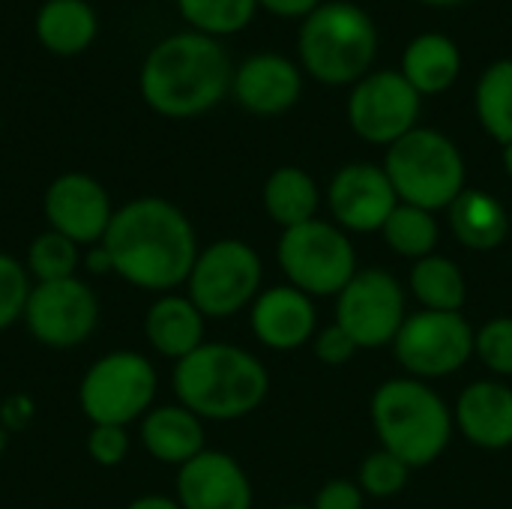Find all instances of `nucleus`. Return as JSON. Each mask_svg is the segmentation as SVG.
Segmentation results:
<instances>
[{
	"label": "nucleus",
	"instance_id": "40",
	"mask_svg": "<svg viewBox=\"0 0 512 509\" xmlns=\"http://www.w3.org/2000/svg\"><path fill=\"white\" fill-rule=\"evenodd\" d=\"M417 3L435 6V9H450V6H459V3H465V0H417Z\"/></svg>",
	"mask_w": 512,
	"mask_h": 509
},
{
	"label": "nucleus",
	"instance_id": "1",
	"mask_svg": "<svg viewBox=\"0 0 512 509\" xmlns=\"http://www.w3.org/2000/svg\"><path fill=\"white\" fill-rule=\"evenodd\" d=\"M99 246L114 276L153 294L186 285L201 252L189 216L159 195H141L117 207Z\"/></svg>",
	"mask_w": 512,
	"mask_h": 509
},
{
	"label": "nucleus",
	"instance_id": "26",
	"mask_svg": "<svg viewBox=\"0 0 512 509\" xmlns=\"http://www.w3.org/2000/svg\"><path fill=\"white\" fill-rule=\"evenodd\" d=\"M411 294L423 309L432 312H462L468 300V282L453 258L429 255L414 261L411 270Z\"/></svg>",
	"mask_w": 512,
	"mask_h": 509
},
{
	"label": "nucleus",
	"instance_id": "23",
	"mask_svg": "<svg viewBox=\"0 0 512 509\" xmlns=\"http://www.w3.org/2000/svg\"><path fill=\"white\" fill-rule=\"evenodd\" d=\"M33 33L45 51L57 57H75L93 45L99 18L87 0H45L36 9Z\"/></svg>",
	"mask_w": 512,
	"mask_h": 509
},
{
	"label": "nucleus",
	"instance_id": "17",
	"mask_svg": "<svg viewBox=\"0 0 512 509\" xmlns=\"http://www.w3.org/2000/svg\"><path fill=\"white\" fill-rule=\"evenodd\" d=\"M252 501L249 474L222 450H204L177 468V504L183 509H252Z\"/></svg>",
	"mask_w": 512,
	"mask_h": 509
},
{
	"label": "nucleus",
	"instance_id": "30",
	"mask_svg": "<svg viewBox=\"0 0 512 509\" xmlns=\"http://www.w3.org/2000/svg\"><path fill=\"white\" fill-rule=\"evenodd\" d=\"M81 246H75L72 240H66L57 231H42L33 237V243L27 246V258L24 267L30 273L33 282H60V279H72L78 276V261H81Z\"/></svg>",
	"mask_w": 512,
	"mask_h": 509
},
{
	"label": "nucleus",
	"instance_id": "33",
	"mask_svg": "<svg viewBox=\"0 0 512 509\" xmlns=\"http://www.w3.org/2000/svg\"><path fill=\"white\" fill-rule=\"evenodd\" d=\"M474 354L483 360V366L495 375H512V318L501 315L492 318L477 330Z\"/></svg>",
	"mask_w": 512,
	"mask_h": 509
},
{
	"label": "nucleus",
	"instance_id": "19",
	"mask_svg": "<svg viewBox=\"0 0 512 509\" xmlns=\"http://www.w3.org/2000/svg\"><path fill=\"white\" fill-rule=\"evenodd\" d=\"M456 429L480 450L512 447V387L501 381H474L453 408Z\"/></svg>",
	"mask_w": 512,
	"mask_h": 509
},
{
	"label": "nucleus",
	"instance_id": "3",
	"mask_svg": "<svg viewBox=\"0 0 512 509\" xmlns=\"http://www.w3.org/2000/svg\"><path fill=\"white\" fill-rule=\"evenodd\" d=\"M174 396L201 420L231 423L258 411L270 393L267 366L240 345L204 342L174 363Z\"/></svg>",
	"mask_w": 512,
	"mask_h": 509
},
{
	"label": "nucleus",
	"instance_id": "37",
	"mask_svg": "<svg viewBox=\"0 0 512 509\" xmlns=\"http://www.w3.org/2000/svg\"><path fill=\"white\" fill-rule=\"evenodd\" d=\"M324 0H258V9H267L276 18L285 21H303L306 15H312Z\"/></svg>",
	"mask_w": 512,
	"mask_h": 509
},
{
	"label": "nucleus",
	"instance_id": "27",
	"mask_svg": "<svg viewBox=\"0 0 512 509\" xmlns=\"http://www.w3.org/2000/svg\"><path fill=\"white\" fill-rule=\"evenodd\" d=\"M474 111L486 135L501 147L512 144V57L495 60L483 69L474 87Z\"/></svg>",
	"mask_w": 512,
	"mask_h": 509
},
{
	"label": "nucleus",
	"instance_id": "14",
	"mask_svg": "<svg viewBox=\"0 0 512 509\" xmlns=\"http://www.w3.org/2000/svg\"><path fill=\"white\" fill-rule=\"evenodd\" d=\"M114 210L108 189L84 171L57 174L42 195L48 231L63 234L75 246H99Z\"/></svg>",
	"mask_w": 512,
	"mask_h": 509
},
{
	"label": "nucleus",
	"instance_id": "25",
	"mask_svg": "<svg viewBox=\"0 0 512 509\" xmlns=\"http://www.w3.org/2000/svg\"><path fill=\"white\" fill-rule=\"evenodd\" d=\"M261 201H264L267 216L285 231V228L318 219L321 189H318L315 177L306 168L282 165L264 180Z\"/></svg>",
	"mask_w": 512,
	"mask_h": 509
},
{
	"label": "nucleus",
	"instance_id": "4",
	"mask_svg": "<svg viewBox=\"0 0 512 509\" xmlns=\"http://www.w3.org/2000/svg\"><path fill=\"white\" fill-rule=\"evenodd\" d=\"M372 426L381 450L411 471L435 465L450 447L456 420L447 402L417 378H390L372 396Z\"/></svg>",
	"mask_w": 512,
	"mask_h": 509
},
{
	"label": "nucleus",
	"instance_id": "18",
	"mask_svg": "<svg viewBox=\"0 0 512 509\" xmlns=\"http://www.w3.org/2000/svg\"><path fill=\"white\" fill-rule=\"evenodd\" d=\"M249 324L255 339L270 351H297L318 333L315 303L294 285L264 288L249 306Z\"/></svg>",
	"mask_w": 512,
	"mask_h": 509
},
{
	"label": "nucleus",
	"instance_id": "29",
	"mask_svg": "<svg viewBox=\"0 0 512 509\" xmlns=\"http://www.w3.org/2000/svg\"><path fill=\"white\" fill-rule=\"evenodd\" d=\"M189 30L222 39L246 30L258 12V0H177Z\"/></svg>",
	"mask_w": 512,
	"mask_h": 509
},
{
	"label": "nucleus",
	"instance_id": "12",
	"mask_svg": "<svg viewBox=\"0 0 512 509\" xmlns=\"http://www.w3.org/2000/svg\"><path fill=\"white\" fill-rule=\"evenodd\" d=\"M405 318H408V306L399 279L387 270L369 267V270H357L354 279L336 297L333 324H339L360 351L363 348L375 351L396 342Z\"/></svg>",
	"mask_w": 512,
	"mask_h": 509
},
{
	"label": "nucleus",
	"instance_id": "22",
	"mask_svg": "<svg viewBox=\"0 0 512 509\" xmlns=\"http://www.w3.org/2000/svg\"><path fill=\"white\" fill-rule=\"evenodd\" d=\"M399 72L420 96L447 93L462 75V48L453 36L426 30L405 45Z\"/></svg>",
	"mask_w": 512,
	"mask_h": 509
},
{
	"label": "nucleus",
	"instance_id": "38",
	"mask_svg": "<svg viewBox=\"0 0 512 509\" xmlns=\"http://www.w3.org/2000/svg\"><path fill=\"white\" fill-rule=\"evenodd\" d=\"M30 417H33V402L27 396H12L3 405V414H0V420H3L6 429H21V426H27Z\"/></svg>",
	"mask_w": 512,
	"mask_h": 509
},
{
	"label": "nucleus",
	"instance_id": "5",
	"mask_svg": "<svg viewBox=\"0 0 512 509\" xmlns=\"http://www.w3.org/2000/svg\"><path fill=\"white\" fill-rule=\"evenodd\" d=\"M378 27L354 0H324L300 21L297 60L306 75L327 87H354L372 72Z\"/></svg>",
	"mask_w": 512,
	"mask_h": 509
},
{
	"label": "nucleus",
	"instance_id": "10",
	"mask_svg": "<svg viewBox=\"0 0 512 509\" xmlns=\"http://www.w3.org/2000/svg\"><path fill=\"white\" fill-rule=\"evenodd\" d=\"M474 327L462 312H432L420 309L405 318L393 351L408 378L432 381L465 369L474 357Z\"/></svg>",
	"mask_w": 512,
	"mask_h": 509
},
{
	"label": "nucleus",
	"instance_id": "35",
	"mask_svg": "<svg viewBox=\"0 0 512 509\" xmlns=\"http://www.w3.org/2000/svg\"><path fill=\"white\" fill-rule=\"evenodd\" d=\"M312 348H315L318 360L327 363V366H345V363H351L354 354L360 351V348L354 345V339H351L339 324H330V327L318 330L315 339H312Z\"/></svg>",
	"mask_w": 512,
	"mask_h": 509
},
{
	"label": "nucleus",
	"instance_id": "32",
	"mask_svg": "<svg viewBox=\"0 0 512 509\" xmlns=\"http://www.w3.org/2000/svg\"><path fill=\"white\" fill-rule=\"evenodd\" d=\"M30 291H33V279L27 267L18 258L0 252V333L24 318Z\"/></svg>",
	"mask_w": 512,
	"mask_h": 509
},
{
	"label": "nucleus",
	"instance_id": "41",
	"mask_svg": "<svg viewBox=\"0 0 512 509\" xmlns=\"http://www.w3.org/2000/svg\"><path fill=\"white\" fill-rule=\"evenodd\" d=\"M501 162H504V171H507V177L512 180V144L504 147V153H501Z\"/></svg>",
	"mask_w": 512,
	"mask_h": 509
},
{
	"label": "nucleus",
	"instance_id": "15",
	"mask_svg": "<svg viewBox=\"0 0 512 509\" xmlns=\"http://www.w3.org/2000/svg\"><path fill=\"white\" fill-rule=\"evenodd\" d=\"M327 207L342 231L372 234L381 231L399 207V195L384 165L351 162L339 168L327 186Z\"/></svg>",
	"mask_w": 512,
	"mask_h": 509
},
{
	"label": "nucleus",
	"instance_id": "13",
	"mask_svg": "<svg viewBox=\"0 0 512 509\" xmlns=\"http://www.w3.org/2000/svg\"><path fill=\"white\" fill-rule=\"evenodd\" d=\"M21 321L39 345L69 351L96 333L99 300L93 288L78 276L60 282H33Z\"/></svg>",
	"mask_w": 512,
	"mask_h": 509
},
{
	"label": "nucleus",
	"instance_id": "43",
	"mask_svg": "<svg viewBox=\"0 0 512 509\" xmlns=\"http://www.w3.org/2000/svg\"><path fill=\"white\" fill-rule=\"evenodd\" d=\"M279 509H312V507H297V504H291V507H279Z\"/></svg>",
	"mask_w": 512,
	"mask_h": 509
},
{
	"label": "nucleus",
	"instance_id": "7",
	"mask_svg": "<svg viewBox=\"0 0 512 509\" xmlns=\"http://www.w3.org/2000/svg\"><path fill=\"white\" fill-rule=\"evenodd\" d=\"M159 390L156 366L141 351L102 354L78 384V408L90 426H129L144 420Z\"/></svg>",
	"mask_w": 512,
	"mask_h": 509
},
{
	"label": "nucleus",
	"instance_id": "9",
	"mask_svg": "<svg viewBox=\"0 0 512 509\" xmlns=\"http://www.w3.org/2000/svg\"><path fill=\"white\" fill-rule=\"evenodd\" d=\"M264 264L246 240H216L198 252L186 279V297L204 318L222 321L249 309L261 294Z\"/></svg>",
	"mask_w": 512,
	"mask_h": 509
},
{
	"label": "nucleus",
	"instance_id": "36",
	"mask_svg": "<svg viewBox=\"0 0 512 509\" xmlns=\"http://www.w3.org/2000/svg\"><path fill=\"white\" fill-rule=\"evenodd\" d=\"M366 492L354 480H330L315 495L312 509H363Z\"/></svg>",
	"mask_w": 512,
	"mask_h": 509
},
{
	"label": "nucleus",
	"instance_id": "20",
	"mask_svg": "<svg viewBox=\"0 0 512 509\" xmlns=\"http://www.w3.org/2000/svg\"><path fill=\"white\" fill-rule=\"evenodd\" d=\"M207 318L186 294H159L144 315V336L159 357L180 363L204 345Z\"/></svg>",
	"mask_w": 512,
	"mask_h": 509
},
{
	"label": "nucleus",
	"instance_id": "2",
	"mask_svg": "<svg viewBox=\"0 0 512 509\" xmlns=\"http://www.w3.org/2000/svg\"><path fill=\"white\" fill-rule=\"evenodd\" d=\"M234 66L213 36L180 30L159 39L138 72V90L150 111L168 120H189L213 111L231 93Z\"/></svg>",
	"mask_w": 512,
	"mask_h": 509
},
{
	"label": "nucleus",
	"instance_id": "21",
	"mask_svg": "<svg viewBox=\"0 0 512 509\" xmlns=\"http://www.w3.org/2000/svg\"><path fill=\"white\" fill-rule=\"evenodd\" d=\"M141 444L150 459L162 465L183 468L198 453H204V420L195 417L189 408L177 405H156L141 420Z\"/></svg>",
	"mask_w": 512,
	"mask_h": 509
},
{
	"label": "nucleus",
	"instance_id": "42",
	"mask_svg": "<svg viewBox=\"0 0 512 509\" xmlns=\"http://www.w3.org/2000/svg\"><path fill=\"white\" fill-rule=\"evenodd\" d=\"M3 447H6V435L0 432V456H3Z\"/></svg>",
	"mask_w": 512,
	"mask_h": 509
},
{
	"label": "nucleus",
	"instance_id": "16",
	"mask_svg": "<svg viewBox=\"0 0 512 509\" xmlns=\"http://www.w3.org/2000/svg\"><path fill=\"white\" fill-rule=\"evenodd\" d=\"M231 96L237 105L255 117H279L291 111L303 96V69L297 60L258 51L249 54L231 78Z\"/></svg>",
	"mask_w": 512,
	"mask_h": 509
},
{
	"label": "nucleus",
	"instance_id": "8",
	"mask_svg": "<svg viewBox=\"0 0 512 509\" xmlns=\"http://www.w3.org/2000/svg\"><path fill=\"white\" fill-rule=\"evenodd\" d=\"M276 258L288 285L309 297H339L357 273V252L348 231L324 219L285 228Z\"/></svg>",
	"mask_w": 512,
	"mask_h": 509
},
{
	"label": "nucleus",
	"instance_id": "39",
	"mask_svg": "<svg viewBox=\"0 0 512 509\" xmlns=\"http://www.w3.org/2000/svg\"><path fill=\"white\" fill-rule=\"evenodd\" d=\"M126 509H183L177 504V498H165V495H141L135 498Z\"/></svg>",
	"mask_w": 512,
	"mask_h": 509
},
{
	"label": "nucleus",
	"instance_id": "31",
	"mask_svg": "<svg viewBox=\"0 0 512 509\" xmlns=\"http://www.w3.org/2000/svg\"><path fill=\"white\" fill-rule=\"evenodd\" d=\"M411 468L396 459L387 450H375L360 462L357 471V486L369 495V498H393L408 486Z\"/></svg>",
	"mask_w": 512,
	"mask_h": 509
},
{
	"label": "nucleus",
	"instance_id": "34",
	"mask_svg": "<svg viewBox=\"0 0 512 509\" xmlns=\"http://www.w3.org/2000/svg\"><path fill=\"white\" fill-rule=\"evenodd\" d=\"M87 456L99 468H117L129 456V432L123 426H90Z\"/></svg>",
	"mask_w": 512,
	"mask_h": 509
},
{
	"label": "nucleus",
	"instance_id": "28",
	"mask_svg": "<svg viewBox=\"0 0 512 509\" xmlns=\"http://www.w3.org/2000/svg\"><path fill=\"white\" fill-rule=\"evenodd\" d=\"M384 234V243L402 255V258H429L435 255V246H438V237H441V228H438V219L435 213L429 210H420V207H411V204H399L387 225L381 228Z\"/></svg>",
	"mask_w": 512,
	"mask_h": 509
},
{
	"label": "nucleus",
	"instance_id": "11",
	"mask_svg": "<svg viewBox=\"0 0 512 509\" xmlns=\"http://www.w3.org/2000/svg\"><path fill=\"white\" fill-rule=\"evenodd\" d=\"M423 96L399 69H372L348 93V123L354 135L375 147H393L420 126Z\"/></svg>",
	"mask_w": 512,
	"mask_h": 509
},
{
	"label": "nucleus",
	"instance_id": "24",
	"mask_svg": "<svg viewBox=\"0 0 512 509\" xmlns=\"http://www.w3.org/2000/svg\"><path fill=\"white\" fill-rule=\"evenodd\" d=\"M447 213L456 240L471 252H492L510 237L507 207L483 189H465Z\"/></svg>",
	"mask_w": 512,
	"mask_h": 509
},
{
	"label": "nucleus",
	"instance_id": "6",
	"mask_svg": "<svg viewBox=\"0 0 512 509\" xmlns=\"http://www.w3.org/2000/svg\"><path fill=\"white\" fill-rule=\"evenodd\" d=\"M384 171L399 195V204L429 213L447 210L468 189V168L459 144L429 126H417L387 147Z\"/></svg>",
	"mask_w": 512,
	"mask_h": 509
}]
</instances>
